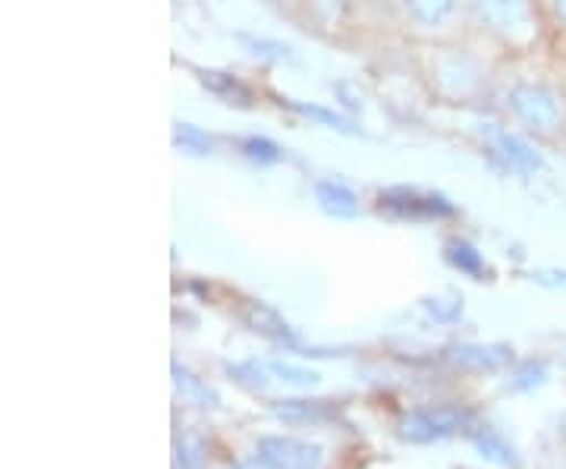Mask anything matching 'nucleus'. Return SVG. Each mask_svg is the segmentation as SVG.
I'll return each instance as SVG.
<instances>
[{
  "label": "nucleus",
  "instance_id": "obj_1",
  "mask_svg": "<svg viewBox=\"0 0 566 469\" xmlns=\"http://www.w3.org/2000/svg\"><path fill=\"white\" fill-rule=\"evenodd\" d=\"M494 102L523 136L551 148L560 143L566 133V85L554 44L528 58L504 61Z\"/></svg>",
  "mask_w": 566,
  "mask_h": 469
},
{
  "label": "nucleus",
  "instance_id": "obj_2",
  "mask_svg": "<svg viewBox=\"0 0 566 469\" xmlns=\"http://www.w3.org/2000/svg\"><path fill=\"white\" fill-rule=\"evenodd\" d=\"M419 76L428 92L444 104H482L494 102L497 76L504 61L472 39L424 41L416 44Z\"/></svg>",
  "mask_w": 566,
  "mask_h": 469
},
{
  "label": "nucleus",
  "instance_id": "obj_3",
  "mask_svg": "<svg viewBox=\"0 0 566 469\" xmlns=\"http://www.w3.org/2000/svg\"><path fill=\"white\" fill-rule=\"evenodd\" d=\"M465 39L485 44L501 61L551 48L542 0H465Z\"/></svg>",
  "mask_w": 566,
  "mask_h": 469
},
{
  "label": "nucleus",
  "instance_id": "obj_4",
  "mask_svg": "<svg viewBox=\"0 0 566 469\" xmlns=\"http://www.w3.org/2000/svg\"><path fill=\"white\" fill-rule=\"evenodd\" d=\"M375 10L385 13V29L412 44L465 35V0H375Z\"/></svg>",
  "mask_w": 566,
  "mask_h": 469
},
{
  "label": "nucleus",
  "instance_id": "obj_5",
  "mask_svg": "<svg viewBox=\"0 0 566 469\" xmlns=\"http://www.w3.org/2000/svg\"><path fill=\"white\" fill-rule=\"evenodd\" d=\"M259 463L264 469H318L322 445L303 441V438H262Z\"/></svg>",
  "mask_w": 566,
  "mask_h": 469
},
{
  "label": "nucleus",
  "instance_id": "obj_6",
  "mask_svg": "<svg viewBox=\"0 0 566 469\" xmlns=\"http://www.w3.org/2000/svg\"><path fill=\"white\" fill-rule=\"evenodd\" d=\"M465 423V413L460 409H422L412 413L403 423V438L409 441H434L441 435H450Z\"/></svg>",
  "mask_w": 566,
  "mask_h": 469
},
{
  "label": "nucleus",
  "instance_id": "obj_7",
  "mask_svg": "<svg viewBox=\"0 0 566 469\" xmlns=\"http://www.w3.org/2000/svg\"><path fill=\"white\" fill-rule=\"evenodd\" d=\"M542 10H545L551 44L557 48L560 58H566V0H542Z\"/></svg>",
  "mask_w": 566,
  "mask_h": 469
},
{
  "label": "nucleus",
  "instance_id": "obj_8",
  "mask_svg": "<svg viewBox=\"0 0 566 469\" xmlns=\"http://www.w3.org/2000/svg\"><path fill=\"white\" fill-rule=\"evenodd\" d=\"M475 445L482 448V454H485L491 463H497V467H516V457H513V448L506 445L504 438L497 435V431H479L475 435Z\"/></svg>",
  "mask_w": 566,
  "mask_h": 469
},
{
  "label": "nucleus",
  "instance_id": "obj_9",
  "mask_svg": "<svg viewBox=\"0 0 566 469\" xmlns=\"http://www.w3.org/2000/svg\"><path fill=\"white\" fill-rule=\"evenodd\" d=\"M277 416H283V419H318V416H324L327 413V404H322V400H286V404H277Z\"/></svg>",
  "mask_w": 566,
  "mask_h": 469
},
{
  "label": "nucleus",
  "instance_id": "obj_10",
  "mask_svg": "<svg viewBox=\"0 0 566 469\" xmlns=\"http://www.w3.org/2000/svg\"><path fill=\"white\" fill-rule=\"evenodd\" d=\"M202 445L196 441V438H182V445H180V460L186 463L189 469H196L199 463H202Z\"/></svg>",
  "mask_w": 566,
  "mask_h": 469
},
{
  "label": "nucleus",
  "instance_id": "obj_11",
  "mask_svg": "<svg viewBox=\"0 0 566 469\" xmlns=\"http://www.w3.org/2000/svg\"><path fill=\"white\" fill-rule=\"evenodd\" d=\"M277 375H286V382H293V385H315L318 382L315 372H303V368L293 366H277Z\"/></svg>",
  "mask_w": 566,
  "mask_h": 469
},
{
  "label": "nucleus",
  "instance_id": "obj_12",
  "mask_svg": "<svg viewBox=\"0 0 566 469\" xmlns=\"http://www.w3.org/2000/svg\"><path fill=\"white\" fill-rule=\"evenodd\" d=\"M554 148H557V152H560V155H564V158H566V133H564V136H560V143L554 145Z\"/></svg>",
  "mask_w": 566,
  "mask_h": 469
},
{
  "label": "nucleus",
  "instance_id": "obj_13",
  "mask_svg": "<svg viewBox=\"0 0 566 469\" xmlns=\"http://www.w3.org/2000/svg\"><path fill=\"white\" fill-rule=\"evenodd\" d=\"M560 438H564V445H566V409H564V416H560Z\"/></svg>",
  "mask_w": 566,
  "mask_h": 469
},
{
  "label": "nucleus",
  "instance_id": "obj_14",
  "mask_svg": "<svg viewBox=\"0 0 566 469\" xmlns=\"http://www.w3.org/2000/svg\"><path fill=\"white\" fill-rule=\"evenodd\" d=\"M560 58V54H557ZM560 66H564V85H566V58H560Z\"/></svg>",
  "mask_w": 566,
  "mask_h": 469
}]
</instances>
